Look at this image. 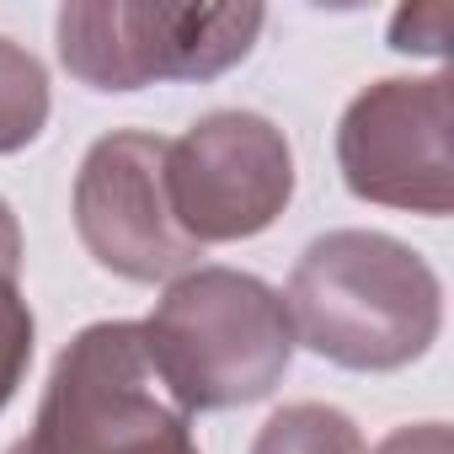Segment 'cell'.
<instances>
[{
	"instance_id": "obj_2",
	"label": "cell",
	"mask_w": 454,
	"mask_h": 454,
	"mask_svg": "<svg viewBox=\"0 0 454 454\" xmlns=\"http://www.w3.org/2000/svg\"><path fill=\"white\" fill-rule=\"evenodd\" d=\"M145 353L182 411H236L268 401L294 364L289 305L241 268H187L139 321Z\"/></svg>"
},
{
	"instance_id": "obj_4",
	"label": "cell",
	"mask_w": 454,
	"mask_h": 454,
	"mask_svg": "<svg viewBox=\"0 0 454 454\" xmlns=\"http://www.w3.org/2000/svg\"><path fill=\"white\" fill-rule=\"evenodd\" d=\"M268 27L262 6H123L75 0L54 17L59 65L91 91L214 81L236 70Z\"/></svg>"
},
{
	"instance_id": "obj_3",
	"label": "cell",
	"mask_w": 454,
	"mask_h": 454,
	"mask_svg": "<svg viewBox=\"0 0 454 454\" xmlns=\"http://www.w3.org/2000/svg\"><path fill=\"white\" fill-rule=\"evenodd\" d=\"M6 454H203L192 411L160 385L139 321H91L49 369L33 433Z\"/></svg>"
},
{
	"instance_id": "obj_7",
	"label": "cell",
	"mask_w": 454,
	"mask_h": 454,
	"mask_svg": "<svg viewBox=\"0 0 454 454\" xmlns=\"http://www.w3.org/2000/svg\"><path fill=\"white\" fill-rule=\"evenodd\" d=\"M70 214L91 262L129 284H171L203 257L171 214L166 139L145 129H113L86 150Z\"/></svg>"
},
{
	"instance_id": "obj_10",
	"label": "cell",
	"mask_w": 454,
	"mask_h": 454,
	"mask_svg": "<svg viewBox=\"0 0 454 454\" xmlns=\"http://www.w3.org/2000/svg\"><path fill=\"white\" fill-rule=\"evenodd\" d=\"M49 113H54V97H49L43 59L0 33V155L27 150L49 129Z\"/></svg>"
},
{
	"instance_id": "obj_6",
	"label": "cell",
	"mask_w": 454,
	"mask_h": 454,
	"mask_svg": "<svg viewBox=\"0 0 454 454\" xmlns=\"http://www.w3.org/2000/svg\"><path fill=\"white\" fill-rule=\"evenodd\" d=\"M337 166L353 198L443 219L454 208L449 75H385L364 86L337 123Z\"/></svg>"
},
{
	"instance_id": "obj_5",
	"label": "cell",
	"mask_w": 454,
	"mask_h": 454,
	"mask_svg": "<svg viewBox=\"0 0 454 454\" xmlns=\"http://www.w3.org/2000/svg\"><path fill=\"white\" fill-rule=\"evenodd\" d=\"M166 192L192 247L252 241L294 198V145L262 113H203L182 139H166Z\"/></svg>"
},
{
	"instance_id": "obj_1",
	"label": "cell",
	"mask_w": 454,
	"mask_h": 454,
	"mask_svg": "<svg viewBox=\"0 0 454 454\" xmlns=\"http://www.w3.org/2000/svg\"><path fill=\"white\" fill-rule=\"evenodd\" d=\"M294 342L353 374H395L443 332V284L433 262L385 231L316 236L284 289Z\"/></svg>"
},
{
	"instance_id": "obj_8",
	"label": "cell",
	"mask_w": 454,
	"mask_h": 454,
	"mask_svg": "<svg viewBox=\"0 0 454 454\" xmlns=\"http://www.w3.org/2000/svg\"><path fill=\"white\" fill-rule=\"evenodd\" d=\"M38 321L22 294V224L17 208L0 198V411H6L33 369Z\"/></svg>"
},
{
	"instance_id": "obj_9",
	"label": "cell",
	"mask_w": 454,
	"mask_h": 454,
	"mask_svg": "<svg viewBox=\"0 0 454 454\" xmlns=\"http://www.w3.org/2000/svg\"><path fill=\"white\" fill-rule=\"evenodd\" d=\"M247 454H369V443L342 406L289 401L257 427Z\"/></svg>"
},
{
	"instance_id": "obj_12",
	"label": "cell",
	"mask_w": 454,
	"mask_h": 454,
	"mask_svg": "<svg viewBox=\"0 0 454 454\" xmlns=\"http://www.w3.org/2000/svg\"><path fill=\"white\" fill-rule=\"evenodd\" d=\"M374 454H454V438H449V422H406V427H390Z\"/></svg>"
},
{
	"instance_id": "obj_11",
	"label": "cell",
	"mask_w": 454,
	"mask_h": 454,
	"mask_svg": "<svg viewBox=\"0 0 454 454\" xmlns=\"http://www.w3.org/2000/svg\"><path fill=\"white\" fill-rule=\"evenodd\" d=\"M449 27H454V12H449V6H406V12H395V22H390V49L438 59V54L449 49Z\"/></svg>"
}]
</instances>
